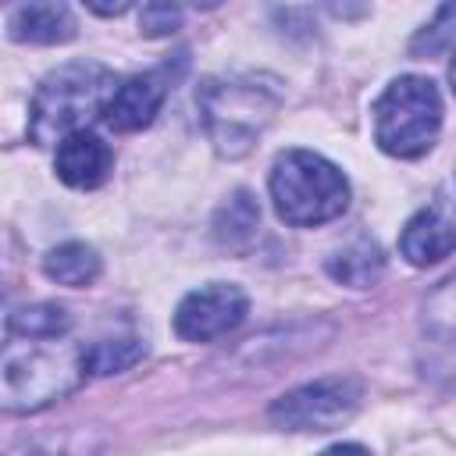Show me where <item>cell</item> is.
Instances as JSON below:
<instances>
[{"instance_id":"30bf717a","label":"cell","mask_w":456,"mask_h":456,"mask_svg":"<svg viewBox=\"0 0 456 456\" xmlns=\"http://www.w3.org/2000/svg\"><path fill=\"white\" fill-rule=\"evenodd\" d=\"M75 14L68 4H21L7 14V36L14 43H39V46H53V43H68L75 39Z\"/></svg>"},{"instance_id":"e0dca14e","label":"cell","mask_w":456,"mask_h":456,"mask_svg":"<svg viewBox=\"0 0 456 456\" xmlns=\"http://www.w3.org/2000/svg\"><path fill=\"white\" fill-rule=\"evenodd\" d=\"M452 28H456V4H445V7H438L435 11V21L431 25H424V32H417V39H413V53H435V50H442L449 39H452Z\"/></svg>"},{"instance_id":"7c38bea8","label":"cell","mask_w":456,"mask_h":456,"mask_svg":"<svg viewBox=\"0 0 456 456\" xmlns=\"http://www.w3.org/2000/svg\"><path fill=\"white\" fill-rule=\"evenodd\" d=\"M381 271H385V256L370 239H353L349 246L328 256V274L349 289H370L381 278Z\"/></svg>"},{"instance_id":"8992f818","label":"cell","mask_w":456,"mask_h":456,"mask_svg":"<svg viewBox=\"0 0 456 456\" xmlns=\"http://www.w3.org/2000/svg\"><path fill=\"white\" fill-rule=\"evenodd\" d=\"M360 395L356 378H321L274 399L271 420L285 431H335L356 413Z\"/></svg>"},{"instance_id":"6da1fadb","label":"cell","mask_w":456,"mask_h":456,"mask_svg":"<svg viewBox=\"0 0 456 456\" xmlns=\"http://www.w3.org/2000/svg\"><path fill=\"white\" fill-rule=\"evenodd\" d=\"M86 346L64 338L7 335L0 360V403L7 413H36L86 381Z\"/></svg>"},{"instance_id":"8fae6325","label":"cell","mask_w":456,"mask_h":456,"mask_svg":"<svg viewBox=\"0 0 456 456\" xmlns=\"http://www.w3.org/2000/svg\"><path fill=\"white\" fill-rule=\"evenodd\" d=\"M452 249H456V224H452L442 210H435V207L417 210V214L406 221L403 235H399V253H403L413 267L438 264V260H445Z\"/></svg>"},{"instance_id":"4fadbf2b","label":"cell","mask_w":456,"mask_h":456,"mask_svg":"<svg viewBox=\"0 0 456 456\" xmlns=\"http://www.w3.org/2000/svg\"><path fill=\"white\" fill-rule=\"evenodd\" d=\"M43 274L68 289H86L100 278V256L86 242H61L43 256Z\"/></svg>"},{"instance_id":"52a82bcc","label":"cell","mask_w":456,"mask_h":456,"mask_svg":"<svg viewBox=\"0 0 456 456\" xmlns=\"http://www.w3.org/2000/svg\"><path fill=\"white\" fill-rule=\"evenodd\" d=\"M249 299L232 281H210L192 289L175 310V335L185 342H214L246 321Z\"/></svg>"},{"instance_id":"ffe728a7","label":"cell","mask_w":456,"mask_h":456,"mask_svg":"<svg viewBox=\"0 0 456 456\" xmlns=\"http://www.w3.org/2000/svg\"><path fill=\"white\" fill-rule=\"evenodd\" d=\"M449 86H452V93H456V50H452V61H449Z\"/></svg>"},{"instance_id":"5bb4252c","label":"cell","mask_w":456,"mask_h":456,"mask_svg":"<svg viewBox=\"0 0 456 456\" xmlns=\"http://www.w3.org/2000/svg\"><path fill=\"white\" fill-rule=\"evenodd\" d=\"M256 228H260V207L253 203L249 192H235L214 217V235L221 246L228 249H246L253 239H256Z\"/></svg>"},{"instance_id":"7a4b0ae2","label":"cell","mask_w":456,"mask_h":456,"mask_svg":"<svg viewBox=\"0 0 456 456\" xmlns=\"http://www.w3.org/2000/svg\"><path fill=\"white\" fill-rule=\"evenodd\" d=\"M200 121L214 150L228 160L246 157L281 107V82L271 75H214L196 93Z\"/></svg>"},{"instance_id":"2e32d148","label":"cell","mask_w":456,"mask_h":456,"mask_svg":"<svg viewBox=\"0 0 456 456\" xmlns=\"http://www.w3.org/2000/svg\"><path fill=\"white\" fill-rule=\"evenodd\" d=\"M142 342L139 338H103L86 346V370L89 374H121L132 363L142 360Z\"/></svg>"},{"instance_id":"3957f363","label":"cell","mask_w":456,"mask_h":456,"mask_svg":"<svg viewBox=\"0 0 456 456\" xmlns=\"http://www.w3.org/2000/svg\"><path fill=\"white\" fill-rule=\"evenodd\" d=\"M121 82L96 61H71L50 71L28 107V139L36 146H61L68 135L86 132L107 114V103Z\"/></svg>"},{"instance_id":"ac0fdd59","label":"cell","mask_w":456,"mask_h":456,"mask_svg":"<svg viewBox=\"0 0 456 456\" xmlns=\"http://www.w3.org/2000/svg\"><path fill=\"white\" fill-rule=\"evenodd\" d=\"M178 25H182V7H175V4H146V7L139 11V28H142V36H150V39L171 36Z\"/></svg>"},{"instance_id":"277c9868","label":"cell","mask_w":456,"mask_h":456,"mask_svg":"<svg viewBox=\"0 0 456 456\" xmlns=\"http://www.w3.org/2000/svg\"><path fill=\"white\" fill-rule=\"evenodd\" d=\"M274 214L292 228H317L346 214L349 182L346 175L314 150H285L278 153L271 178Z\"/></svg>"},{"instance_id":"5b68a950","label":"cell","mask_w":456,"mask_h":456,"mask_svg":"<svg viewBox=\"0 0 456 456\" xmlns=\"http://www.w3.org/2000/svg\"><path fill=\"white\" fill-rule=\"evenodd\" d=\"M374 142L399 160L424 157L442 128L438 86L424 75H399L374 100Z\"/></svg>"},{"instance_id":"9a60e30c","label":"cell","mask_w":456,"mask_h":456,"mask_svg":"<svg viewBox=\"0 0 456 456\" xmlns=\"http://www.w3.org/2000/svg\"><path fill=\"white\" fill-rule=\"evenodd\" d=\"M71 331V317L57 303H32L7 314V335L18 338H64Z\"/></svg>"},{"instance_id":"ba28073f","label":"cell","mask_w":456,"mask_h":456,"mask_svg":"<svg viewBox=\"0 0 456 456\" xmlns=\"http://www.w3.org/2000/svg\"><path fill=\"white\" fill-rule=\"evenodd\" d=\"M167 89H171V64L139 71V75L125 78V82L114 89L103 121H107L114 132H142V128H150L153 118L160 114V107H164V100H167Z\"/></svg>"},{"instance_id":"9c48e42d","label":"cell","mask_w":456,"mask_h":456,"mask_svg":"<svg viewBox=\"0 0 456 456\" xmlns=\"http://www.w3.org/2000/svg\"><path fill=\"white\" fill-rule=\"evenodd\" d=\"M53 167H57V178L64 185H71V189H96L114 171V150L93 128H86V132L68 135L57 146Z\"/></svg>"},{"instance_id":"d6986e66","label":"cell","mask_w":456,"mask_h":456,"mask_svg":"<svg viewBox=\"0 0 456 456\" xmlns=\"http://www.w3.org/2000/svg\"><path fill=\"white\" fill-rule=\"evenodd\" d=\"M321 456H370L363 445H356V442H338V445H328Z\"/></svg>"}]
</instances>
